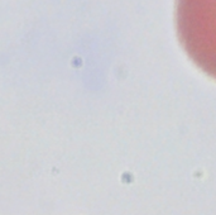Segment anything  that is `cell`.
I'll list each match as a JSON object with an SVG mask.
<instances>
[{
  "instance_id": "1",
  "label": "cell",
  "mask_w": 216,
  "mask_h": 215,
  "mask_svg": "<svg viewBox=\"0 0 216 215\" xmlns=\"http://www.w3.org/2000/svg\"><path fill=\"white\" fill-rule=\"evenodd\" d=\"M176 25L191 61L216 80V0H177Z\"/></svg>"
}]
</instances>
